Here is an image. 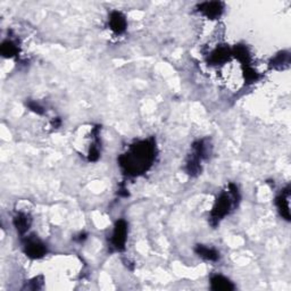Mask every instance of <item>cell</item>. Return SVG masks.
<instances>
[{
    "label": "cell",
    "mask_w": 291,
    "mask_h": 291,
    "mask_svg": "<svg viewBox=\"0 0 291 291\" xmlns=\"http://www.w3.org/2000/svg\"><path fill=\"white\" fill-rule=\"evenodd\" d=\"M156 157V143L153 138L133 143L120 156L119 164L128 177H138L148 171Z\"/></svg>",
    "instance_id": "obj_1"
},
{
    "label": "cell",
    "mask_w": 291,
    "mask_h": 291,
    "mask_svg": "<svg viewBox=\"0 0 291 291\" xmlns=\"http://www.w3.org/2000/svg\"><path fill=\"white\" fill-rule=\"evenodd\" d=\"M240 201V192L235 183H230L224 191H222L215 200L213 210L210 213V224L216 226L226 215L238 206Z\"/></svg>",
    "instance_id": "obj_2"
},
{
    "label": "cell",
    "mask_w": 291,
    "mask_h": 291,
    "mask_svg": "<svg viewBox=\"0 0 291 291\" xmlns=\"http://www.w3.org/2000/svg\"><path fill=\"white\" fill-rule=\"evenodd\" d=\"M208 156V145L206 140H198L192 145L191 154L188 156L186 171L191 177H197L201 172V163Z\"/></svg>",
    "instance_id": "obj_3"
},
{
    "label": "cell",
    "mask_w": 291,
    "mask_h": 291,
    "mask_svg": "<svg viewBox=\"0 0 291 291\" xmlns=\"http://www.w3.org/2000/svg\"><path fill=\"white\" fill-rule=\"evenodd\" d=\"M23 249L26 256L31 259L42 258L48 252L47 246L34 236L26 237L23 240Z\"/></svg>",
    "instance_id": "obj_4"
},
{
    "label": "cell",
    "mask_w": 291,
    "mask_h": 291,
    "mask_svg": "<svg viewBox=\"0 0 291 291\" xmlns=\"http://www.w3.org/2000/svg\"><path fill=\"white\" fill-rule=\"evenodd\" d=\"M128 223L124 220H119L115 223L113 235L110 238V245L116 252H123L128 239Z\"/></svg>",
    "instance_id": "obj_5"
},
{
    "label": "cell",
    "mask_w": 291,
    "mask_h": 291,
    "mask_svg": "<svg viewBox=\"0 0 291 291\" xmlns=\"http://www.w3.org/2000/svg\"><path fill=\"white\" fill-rule=\"evenodd\" d=\"M198 12L209 20L220 19L224 12V4L221 2H206L198 5Z\"/></svg>",
    "instance_id": "obj_6"
},
{
    "label": "cell",
    "mask_w": 291,
    "mask_h": 291,
    "mask_svg": "<svg viewBox=\"0 0 291 291\" xmlns=\"http://www.w3.org/2000/svg\"><path fill=\"white\" fill-rule=\"evenodd\" d=\"M108 23H109L110 30L118 35L123 34L128 28L127 17H125L124 14H122V13L119 11H114L110 13Z\"/></svg>",
    "instance_id": "obj_7"
},
{
    "label": "cell",
    "mask_w": 291,
    "mask_h": 291,
    "mask_svg": "<svg viewBox=\"0 0 291 291\" xmlns=\"http://www.w3.org/2000/svg\"><path fill=\"white\" fill-rule=\"evenodd\" d=\"M289 199H290V188L289 186L276 197L275 204L277 210L282 217L286 221H290V209H289Z\"/></svg>",
    "instance_id": "obj_8"
},
{
    "label": "cell",
    "mask_w": 291,
    "mask_h": 291,
    "mask_svg": "<svg viewBox=\"0 0 291 291\" xmlns=\"http://www.w3.org/2000/svg\"><path fill=\"white\" fill-rule=\"evenodd\" d=\"M232 56V50L229 47L220 46L217 47L215 50L212 51L209 56V63L212 65H218V64H224L225 62L229 61V58Z\"/></svg>",
    "instance_id": "obj_9"
},
{
    "label": "cell",
    "mask_w": 291,
    "mask_h": 291,
    "mask_svg": "<svg viewBox=\"0 0 291 291\" xmlns=\"http://www.w3.org/2000/svg\"><path fill=\"white\" fill-rule=\"evenodd\" d=\"M13 223H14L15 229L20 235H25L32 224V218L26 213H17L14 216Z\"/></svg>",
    "instance_id": "obj_10"
},
{
    "label": "cell",
    "mask_w": 291,
    "mask_h": 291,
    "mask_svg": "<svg viewBox=\"0 0 291 291\" xmlns=\"http://www.w3.org/2000/svg\"><path fill=\"white\" fill-rule=\"evenodd\" d=\"M210 288L216 291L218 290L230 291V290H235L236 286L229 279H227V277L223 276L221 274H215L210 277Z\"/></svg>",
    "instance_id": "obj_11"
},
{
    "label": "cell",
    "mask_w": 291,
    "mask_h": 291,
    "mask_svg": "<svg viewBox=\"0 0 291 291\" xmlns=\"http://www.w3.org/2000/svg\"><path fill=\"white\" fill-rule=\"evenodd\" d=\"M195 252L199 257L207 262H217L220 259V253L216 249L206 247L204 245H197Z\"/></svg>",
    "instance_id": "obj_12"
},
{
    "label": "cell",
    "mask_w": 291,
    "mask_h": 291,
    "mask_svg": "<svg viewBox=\"0 0 291 291\" xmlns=\"http://www.w3.org/2000/svg\"><path fill=\"white\" fill-rule=\"evenodd\" d=\"M231 50L232 56L238 58V60L243 63L244 66L250 65V63H252V55H250L247 47L243 46V44H238V46H236L234 49H231Z\"/></svg>",
    "instance_id": "obj_13"
},
{
    "label": "cell",
    "mask_w": 291,
    "mask_h": 291,
    "mask_svg": "<svg viewBox=\"0 0 291 291\" xmlns=\"http://www.w3.org/2000/svg\"><path fill=\"white\" fill-rule=\"evenodd\" d=\"M290 64V55L289 52L282 51L279 52L275 57L272 58V61L270 63V66L272 69L275 70H282L284 67H288Z\"/></svg>",
    "instance_id": "obj_14"
},
{
    "label": "cell",
    "mask_w": 291,
    "mask_h": 291,
    "mask_svg": "<svg viewBox=\"0 0 291 291\" xmlns=\"http://www.w3.org/2000/svg\"><path fill=\"white\" fill-rule=\"evenodd\" d=\"M0 51H2V55L5 58H13L19 53V47H17V44L13 40H6V41L2 43Z\"/></svg>",
    "instance_id": "obj_15"
},
{
    "label": "cell",
    "mask_w": 291,
    "mask_h": 291,
    "mask_svg": "<svg viewBox=\"0 0 291 291\" xmlns=\"http://www.w3.org/2000/svg\"><path fill=\"white\" fill-rule=\"evenodd\" d=\"M244 77L245 81L247 83H255L261 79V75H259L258 72L255 71L250 65L244 66Z\"/></svg>",
    "instance_id": "obj_16"
},
{
    "label": "cell",
    "mask_w": 291,
    "mask_h": 291,
    "mask_svg": "<svg viewBox=\"0 0 291 291\" xmlns=\"http://www.w3.org/2000/svg\"><path fill=\"white\" fill-rule=\"evenodd\" d=\"M26 105H28L30 110L34 111L35 114L42 115V114L44 113V108H43V107H42L41 105L39 104V102H37V101H29Z\"/></svg>",
    "instance_id": "obj_17"
},
{
    "label": "cell",
    "mask_w": 291,
    "mask_h": 291,
    "mask_svg": "<svg viewBox=\"0 0 291 291\" xmlns=\"http://www.w3.org/2000/svg\"><path fill=\"white\" fill-rule=\"evenodd\" d=\"M86 239H87V235H80V236H79V238H78V239H75V240H78L79 243H81V241L86 240Z\"/></svg>",
    "instance_id": "obj_18"
}]
</instances>
